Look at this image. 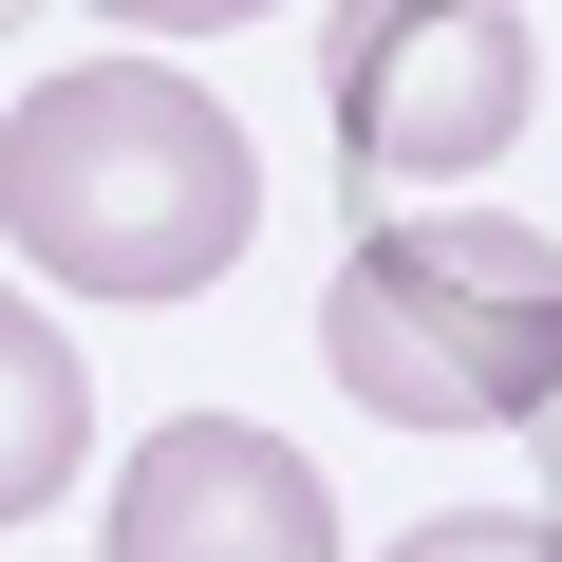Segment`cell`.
Instances as JSON below:
<instances>
[{
    "instance_id": "obj_1",
    "label": "cell",
    "mask_w": 562,
    "mask_h": 562,
    "mask_svg": "<svg viewBox=\"0 0 562 562\" xmlns=\"http://www.w3.org/2000/svg\"><path fill=\"white\" fill-rule=\"evenodd\" d=\"M0 225L76 301H188L262 225V150L225 94H188L169 57H57L0 113Z\"/></svg>"
},
{
    "instance_id": "obj_2",
    "label": "cell",
    "mask_w": 562,
    "mask_h": 562,
    "mask_svg": "<svg viewBox=\"0 0 562 562\" xmlns=\"http://www.w3.org/2000/svg\"><path fill=\"white\" fill-rule=\"evenodd\" d=\"M319 357L394 431H525L562 394V244L543 225H357L319 281Z\"/></svg>"
},
{
    "instance_id": "obj_3",
    "label": "cell",
    "mask_w": 562,
    "mask_h": 562,
    "mask_svg": "<svg viewBox=\"0 0 562 562\" xmlns=\"http://www.w3.org/2000/svg\"><path fill=\"white\" fill-rule=\"evenodd\" d=\"M543 113L525 0H338V150L357 188H450Z\"/></svg>"
},
{
    "instance_id": "obj_4",
    "label": "cell",
    "mask_w": 562,
    "mask_h": 562,
    "mask_svg": "<svg viewBox=\"0 0 562 562\" xmlns=\"http://www.w3.org/2000/svg\"><path fill=\"white\" fill-rule=\"evenodd\" d=\"M113 562H338V506H319V469L281 450V431L169 413L113 469Z\"/></svg>"
},
{
    "instance_id": "obj_5",
    "label": "cell",
    "mask_w": 562,
    "mask_h": 562,
    "mask_svg": "<svg viewBox=\"0 0 562 562\" xmlns=\"http://www.w3.org/2000/svg\"><path fill=\"white\" fill-rule=\"evenodd\" d=\"M76 431H94V375H76V338L20 301V281H0V525L76 487Z\"/></svg>"
},
{
    "instance_id": "obj_6",
    "label": "cell",
    "mask_w": 562,
    "mask_h": 562,
    "mask_svg": "<svg viewBox=\"0 0 562 562\" xmlns=\"http://www.w3.org/2000/svg\"><path fill=\"white\" fill-rule=\"evenodd\" d=\"M375 562H562V525H543V506H450V525H413V543H375Z\"/></svg>"
},
{
    "instance_id": "obj_7",
    "label": "cell",
    "mask_w": 562,
    "mask_h": 562,
    "mask_svg": "<svg viewBox=\"0 0 562 562\" xmlns=\"http://www.w3.org/2000/svg\"><path fill=\"white\" fill-rule=\"evenodd\" d=\"M113 20H150V38H225V20H262V0H113Z\"/></svg>"
}]
</instances>
